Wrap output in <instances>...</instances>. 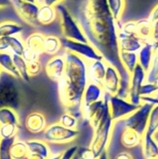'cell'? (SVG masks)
I'll list each match as a JSON object with an SVG mask.
<instances>
[{
	"instance_id": "obj_1",
	"label": "cell",
	"mask_w": 158,
	"mask_h": 159,
	"mask_svg": "<svg viewBox=\"0 0 158 159\" xmlns=\"http://www.w3.org/2000/svg\"><path fill=\"white\" fill-rule=\"evenodd\" d=\"M67 7L80 24L88 41L121 75L117 96L129 98L130 74L123 67L119 58L118 22L113 17L106 0H69Z\"/></svg>"
},
{
	"instance_id": "obj_2",
	"label": "cell",
	"mask_w": 158,
	"mask_h": 159,
	"mask_svg": "<svg viewBox=\"0 0 158 159\" xmlns=\"http://www.w3.org/2000/svg\"><path fill=\"white\" fill-rule=\"evenodd\" d=\"M64 57L66 66L62 77L58 81L59 97L67 113L77 118L83 117L81 111L83 95L89 82L88 61L69 51H64Z\"/></svg>"
},
{
	"instance_id": "obj_3",
	"label": "cell",
	"mask_w": 158,
	"mask_h": 159,
	"mask_svg": "<svg viewBox=\"0 0 158 159\" xmlns=\"http://www.w3.org/2000/svg\"><path fill=\"white\" fill-rule=\"evenodd\" d=\"M19 80L2 71L0 74V108L7 107L17 111L21 105V91Z\"/></svg>"
},
{
	"instance_id": "obj_4",
	"label": "cell",
	"mask_w": 158,
	"mask_h": 159,
	"mask_svg": "<svg viewBox=\"0 0 158 159\" xmlns=\"http://www.w3.org/2000/svg\"><path fill=\"white\" fill-rule=\"evenodd\" d=\"M114 125L115 122L111 117L109 108L100 125L97 127L96 129H94V134L88 146L90 153L95 159L101 157L103 153L107 152L112 140Z\"/></svg>"
},
{
	"instance_id": "obj_5",
	"label": "cell",
	"mask_w": 158,
	"mask_h": 159,
	"mask_svg": "<svg viewBox=\"0 0 158 159\" xmlns=\"http://www.w3.org/2000/svg\"><path fill=\"white\" fill-rule=\"evenodd\" d=\"M55 7L58 13V18L60 20L62 37L78 42L88 43L80 24L69 10L67 6L64 3H61L57 5Z\"/></svg>"
},
{
	"instance_id": "obj_6",
	"label": "cell",
	"mask_w": 158,
	"mask_h": 159,
	"mask_svg": "<svg viewBox=\"0 0 158 159\" xmlns=\"http://www.w3.org/2000/svg\"><path fill=\"white\" fill-rule=\"evenodd\" d=\"M79 136L78 129H71L61 126L59 122L46 128L43 131L44 141L47 143L67 144Z\"/></svg>"
},
{
	"instance_id": "obj_7",
	"label": "cell",
	"mask_w": 158,
	"mask_h": 159,
	"mask_svg": "<svg viewBox=\"0 0 158 159\" xmlns=\"http://www.w3.org/2000/svg\"><path fill=\"white\" fill-rule=\"evenodd\" d=\"M153 106L154 105L150 103L142 102L134 113L123 119L121 122H123L125 128L133 129L140 135L143 136L147 129L148 120Z\"/></svg>"
},
{
	"instance_id": "obj_8",
	"label": "cell",
	"mask_w": 158,
	"mask_h": 159,
	"mask_svg": "<svg viewBox=\"0 0 158 159\" xmlns=\"http://www.w3.org/2000/svg\"><path fill=\"white\" fill-rule=\"evenodd\" d=\"M61 40L62 48L65 51L72 52V53L83 58L87 61L103 60L102 56L99 53V51L89 43L70 40V39H67L64 37H61Z\"/></svg>"
},
{
	"instance_id": "obj_9",
	"label": "cell",
	"mask_w": 158,
	"mask_h": 159,
	"mask_svg": "<svg viewBox=\"0 0 158 159\" xmlns=\"http://www.w3.org/2000/svg\"><path fill=\"white\" fill-rule=\"evenodd\" d=\"M109 108H110V115L113 121L118 122L122 121L132 113H134L138 109V105L133 104L127 99H123L118 97L117 95H109L108 99Z\"/></svg>"
},
{
	"instance_id": "obj_10",
	"label": "cell",
	"mask_w": 158,
	"mask_h": 159,
	"mask_svg": "<svg viewBox=\"0 0 158 159\" xmlns=\"http://www.w3.org/2000/svg\"><path fill=\"white\" fill-rule=\"evenodd\" d=\"M108 99H109V95L105 93L104 98L102 100L95 103H92L89 106L81 108L82 116L89 122L93 130L96 129L97 127L100 125V123L104 117L105 113L109 109Z\"/></svg>"
},
{
	"instance_id": "obj_11",
	"label": "cell",
	"mask_w": 158,
	"mask_h": 159,
	"mask_svg": "<svg viewBox=\"0 0 158 159\" xmlns=\"http://www.w3.org/2000/svg\"><path fill=\"white\" fill-rule=\"evenodd\" d=\"M146 74L147 72L143 70L141 65H137L134 71L130 74V82H129V92L128 100L140 106L142 102L141 100V89L142 85L146 82Z\"/></svg>"
},
{
	"instance_id": "obj_12",
	"label": "cell",
	"mask_w": 158,
	"mask_h": 159,
	"mask_svg": "<svg viewBox=\"0 0 158 159\" xmlns=\"http://www.w3.org/2000/svg\"><path fill=\"white\" fill-rule=\"evenodd\" d=\"M11 6L22 20L32 25H37L36 16L40 7L39 3L26 2L23 0H11Z\"/></svg>"
},
{
	"instance_id": "obj_13",
	"label": "cell",
	"mask_w": 158,
	"mask_h": 159,
	"mask_svg": "<svg viewBox=\"0 0 158 159\" xmlns=\"http://www.w3.org/2000/svg\"><path fill=\"white\" fill-rule=\"evenodd\" d=\"M66 66V61L63 55H55L45 64V73L47 77L53 81L58 82L63 75Z\"/></svg>"
},
{
	"instance_id": "obj_14",
	"label": "cell",
	"mask_w": 158,
	"mask_h": 159,
	"mask_svg": "<svg viewBox=\"0 0 158 159\" xmlns=\"http://www.w3.org/2000/svg\"><path fill=\"white\" fill-rule=\"evenodd\" d=\"M120 82H121V75L118 70L113 65L108 64L106 75L102 85L104 92L110 96L116 95L120 88Z\"/></svg>"
},
{
	"instance_id": "obj_15",
	"label": "cell",
	"mask_w": 158,
	"mask_h": 159,
	"mask_svg": "<svg viewBox=\"0 0 158 159\" xmlns=\"http://www.w3.org/2000/svg\"><path fill=\"white\" fill-rule=\"evenodd\" d=\"M108 63L104 60L88 61V76L91 83L102 85Z\"/></svg>"
},
{
	"instance_id": "obj_16",
	"label": "cell",
	"mask_w": 158,
	"mask_h": 159,
	"mask_svg": "<svg viewBox=\"0 0 158 159\" xmlns=\"http://www.w3.org/2000/svg\"><path fill=\"white\" fill-rule=\"evenodd\" d=\"M104 95H105V92L101 85L88 82L84 91L81 108L89 106L90 104L102 100L104 98Z\"/></svg>"
},
{
	"instance_id": "obj_17",
	"label": "cell",
	"mask_w": 158,
	"mask_h": 159,
	"mask_svg": "<svg viewBox=\"0 0 158 159\" xmlns=\"http://www.w3.org/2000/svg\"><path fill=\"white\" fill-rule=\"evenodd\" d=\"M24 126L32 133H40L46 129L47 121L44 115L38 112H33L26 116Z\"/></svg>"
},
{
	"instance_id": "obj_18",
	"label": "cell",
	"mask_w": 158,
	"mask_h": 159,
	"mask_svg": "<svg viewBox=\"0 0 158 159\" xmlns=\"http://www.w3.org/2000/svg\"><path fill=\"white\" fill-rule=\"evenodd\" d=\"M118 44L120 51L138 53L144 43L136 35H127L118 33Z\"/></svg>"
},
{
	"instance_id": "obj_19",
	"label": "cell",
	"mask_w": 158,
	"mask_h": 159,
	"mask_svg": "<svg viewBox=\"0 0 158 159\" xmlns=\"http://www.w3.org/2000/svg\"><path fill=\"white\" fill-rule=\"evenodd\" d=\"M156 48L155 47L150 43H144L142 47V48L139 50L138 54V62L139 65H141L144 71L148 72L151 69L154 55H155Z\"/></svg>"
},
{
	"instance_id": "obj_20",
	"label": "cell",
	"mask_w": 158,
	"mask_h": 159,
	"mask_svg": "<svg viewBox=\"0 0 158 159\" xmlns=\"http://www.w3.org/2000/svg\"><path fill=\"white\" fill-rule=\"evenodd\" d=\"M58 18V13L55 7L41 4L36 16L37 25H48L54 22Z\"/></svg>"
},
{
	"instance_id": "obj_21",
	"label": "cell",
	"mask_w": 158,
	"mask_h": 159,
	"mask_svg": "<svg viewBox=\"0 0 158 159\" xmlns=\"http://www.w3.org/2000/svg\"><path fill=\"white\" fill-rule=\"evenodd\" d=\"M141 145L144 159L155 158L158 156V142L155 139V136L145 132Z\"/></svg>"
},
{
	"instance_id": "obj_22",
	"label": "cell",
	"mask_w": 158,
	"mask_h": 159,
	"mask_svg": "<svg viewBox=\"0 0 158 159\" xmlns=\"http://www.w3.org/2000/svg\"><path fill=\"white\" fill-rule=\"evenodd\" d=\"M142 137L143 136L140 135L135 130L125 128L124 130L122 131L120 141H121V143L124 147L131 149V148L137 147L138 145L142 144Z\"/></svg>"
},
{
	"instance_id": "obj_23",
	"label": "cell",
	"mask_w": 158,
	"mask_h": 159,
	"mask_svg": "<svg viewBox=\"0 0 158 159\" xmlns=\"http://www.w3.org/2000/svg\"><path fill=\"white\" fill-rule=\"evenodd\" d=\"M62 48L61 46V40L60 37L56 35H45L44 45H43V52L49 56H55L58 55V53Z\"/></svg>"
},
{
	"instance_id": "obj_24",
	"label": "cell",
	"mask_w": 158,
	"mask_h": 159,
	"mask_svg": "<svg viewBox=\"0 0 158 159\" xmlns=\"http://www.w3.org/2000/svg\"><path fill=\"white\" fill-rule=\"evenodd\" d=\"M45 40V34L41 33H33L31 34L26 39H25V48L34 51L40 55H42L43 52V45Z\"/></svg>"
},
{
	"instance_id": "obj_25",
	"label": "cell",
	"mask_w": 158,
	"mask_h": 159,
	"mask_svg": "<svg viewBox=\"0 0 158 159\" xmlns=\"http://www.w3.org/2000/svg\"><path fill=\"white\" fill-rule=\"evenodd\" d=\"M29 152L32 154H37L42 156L45 158H48L51 156L50 148L47 143L45 141H38V140H30L25 142Z\"/></svg>"
},
{
	"instance_id": "obj_26",
	"label": "cell",
	"mask_w": 158,
	"mask_h": 159,
	"mask_svg": "<svg viewBox=\"0 0 158 159\" xmlns=\"http://www.w3.org/2000/svg\"><path fill=\"white\" fill-rule=\"evenodd\" d=\"M136 36L143 43L151 44L152 27L148 19H142L136 21Z\"/></svg>"
},
{
	"instance_id": "obj_27",
	"label": "cell",
	"mask_w": 158,
	"mask_h": 159,
	"mask_svg": "<svg viewBox=\"0 0 158 159\" xmlns=\"http://www.w3.org/2000/svg\"><path fill=\"white\" fill-rule=\"evenodd\" d=\"M0 67L2 71L12 75L18 79H20L17 68L14 64L12 54L9 51L0 52Z\"/></svg>"
},
{
	"instance_id": "obj_28",
	"label": "cell",
	"mask_w": 158,
	"mask_h": 159,
	"mask_svg": "<svg viewBox=\"0 0 158 159\" xmlns=\"http://www.w3.org/2000/svg\"><path fill=\"white\" fill-rule=\"evenodd\" d=\"M23 27L18 22L12 20H3L0 22V37L7 38L13 35H19Z\"/></svg>"
},
{
	"instance_id": "obj_29",
	"label": "cell",
	"mask_w": 158,
	"mask_h": 159,
	"mask_svg": "<svg viewBox=\"0 0 158 159\" xmlns=\"http://www.w3.org/2000/svg\"><path fill=\"white\" fill-rule=\"evenodd\" d=\"M120 61L123 67L131 74L136 66L139 64L138 62V54L135 52H127V51H120L119 53Z\"/></svg>"
},
{
	"instance_id": "obj_30",
	"label": "cell",
	"mask_w": 158,
	"mask_h": 159,
	"mask_svg": "<svg viewBox=\"0 0 158 159\" xmlns=\"http://www.w3.org/2000/svg\"><path fill=\"white\" fill-rule=\"evenodd\" d=\"M2 125H20V118L17 114V111L4 107L0 108V126Z\"/></svg>"
},
{
	"instance_id": "obj_31",
	"label": "cell",
	"mask_w": 158,
	"mask_h": 159,
	"mask_svg": "<svg viewBox=\"0 0 158 159\" xmlns=\"http://www.w3.org/2000/svg\"><path fill=\"white\" fill-rule=\"evenodd\" d=\"M152 27L151 44L156 49L158 48V4H156L151 10L149 17L147 18Z\"/></svg>"
},
{
	"instance_id": "obj_32",
	"label": "cell",
	"mask_w": 158,
	"mask_h": 159,
	"mask_svg": "<svg viewBox=\"0 0 158 159\" xmlns=\"http://www.w3.org/2000/svg\"><path fill=\"white\" fill-rule=\"evenodd\" d=\"M108 7L116 21H121L125 13L127 1L126 0H106Z\"/></svg>"
},
{
	"instance_id": "obj_33",
	"label": "cell",
	"mask_w": 158,
	"mask_h": 159,
	"mask_svg": "<svg viewBox=\"0 0 158 159\" xmlns=\"http://www.w3.org/2000/svg\"><path fill=\"white\" fill-rule=\"evenodd\" d=\"M8 44V50L13 55L22 56L25 49V42L19 35H13L7 38Z\"/></svg>"
},
{
	"instance_id": "obj_34",
	"label": "cell",
	"mask_w": 158,
	"mask_h": 159,
	"mask_svg": "<svg viewBox=\"0 0 158 159\" xmlns=\"http://www.w3.org/2000/svg\"><path fill=\"white\" fill-rule=\"evenodd\" d=\"M10 154L12 159H26L28 157L30 152L26 143L16 141L11 146Z\"/></svg>"
},
{
	"instance_id": "obj_35",
	"label": "cell",
	"mask_w": 158,
	"mask_h": 159,
	"mask_svg": "<svg viewBox=\"0 0 158 159\" xmlns=\"http://www.w3.org/2000/svg\"><path fill=\"white\" fill-rule=\"evenodd\" d=\"M13 61L14 64L17 68V71L20 75V77L21 80L24 82H29L30 81V75L28 74V67H27V62L26 61L22 58V56L19 55H13Z\"/></svg>"
},
{
	"instance_id": "obj_36",
	"label": "cell",
	"mask_w": 158,
	"mask_h": 159,
	"mask_svg": "<svg viewBox=\"0 0 158 159\" xmlns=\"http://www.w3.org/2000/svg\"><path fill=\"white\" fill-rule=\"evenodd\" d=\"M158 132V105H154L150 113L146 133L156 136Z\"/></svg>"
},
{
	"instance_id": "obj_37",
	"label": "cell",
	"mask_w": 158,
	"mask_h": 159,
	"mask_svg": "<svg viewBox=\"0 0 158 159\" xmlns=\"http://www.w3.org/2000/svg\"><path fill=\"white\" fill-rule=\"evenodd\" d=\"M17 141V136L8 139L1 138L0 141V159H12L10 149L12 144Z\"/></svg>"
},
{
	"instance_id": "obj_38",
	"label": "cell",
	"mask_w": 158,
	"mask_h": 159,
	"mask_svg": "<svg viewBox=\"0 0 158 159\" xmlns=\"http://www.w3.org/2000/svg\"><path fill=\"white\" fill-rule=\"evenodd\" d=\"M59 123L67 128V129H77L78 127V118L75 117L74 116H73L70 113H64L63 115H61V116L60 117Z\"/></svg>"
},
{
	"instance_id": "obj_39",
	"label": "cell",
	"mask_w": 158,
	"mask_h": 159,
	"mask_svg": "<svg viewBox=\"0 0 158 159\" xmlns=\"http://www.w3.org/2000/svg\"><path fill=\"white\" fill-rule=\"evenodd\" d=\"M158 76V48L155 51L153 63L151 69L146 74V82L147 83H154L155 80Z\"/></svg>"
},
{
	"instance_id": "obj_40",
	"label": "cell",
	"mask_w": 158,
	"mask_h": 159,
	"mask_svg": "<svg viewBox=\"0 0 158 159\" xmlns=\"http://www.w3.org/2000/svg\"><path fill=\"white\" fill-rule=\"evenodd\" d=\"M18 132V126L15 125H2L0 126V136L3 139H8L16 136Z\"/></svg>"
},
{
	"instance_id": "obj_41",
	"label": "cell",
	"mask_w": 158,
	"mask_h": 159,
	"mask_svg": "<svg viewBox=\"0 0 158 159\" xmlns=\"http://www.w3.org/2000/svg\"><path fill=\"white\" fill-rule=\"evenodd\" d=\"M158 92V88L154 83H147L145 82L140 91L141 97H150L155 96Z\"/></svg>"
},
{
	"instance_id": "obj_42",
	"label": "cell",
	"mask_w": 158,
	"mask_h": 159,
	"mask_svg": "<svg viewBox=\"0 0 158 159\" xmlns=\"http://www.w3.org/2000/svg\"><path fill=\"white\" fill-rule=\"evenodd\" d=\"M27 67H28V74L30 77L38 75L42 71V64L39 61L27 62Z\"/></svg>"
},
{
	"instance_id": "obj_43",
	"label": "cell",
	"mask_w": 158,
	"mask_h": 159,
	"mask_svg": "<svg viewBox=\"0 0 158 159\" xmlns=\"http://www.w3.org/2000/svg\"><path fill=\"white\" fill-rule=\"evenodd\" d=\"M79 148L77 145H72L69 146L68 148H66L61 154V157L60 159H74L75 157V155L78 153Z\"/></svg>"
},
{
	"instance_id": "obj_44",
	"label": "cell",
	"mask_w": 158,
	"mask_h": 159,
	"mask_svg": "<svg viewBox=\"0 0 158 159\" xmlns=\"http://www.w3.org/2000/svg\"><path fill=\"white\" fill-rule=\"evenodd\" d=\"M40 56H41L40 54H38L34 51H32L26 48H25L23 54H22V58L26 61V62H30V61H39Z\"/></svg>"
},
{
	"instance_id": "obj_45",
	"label": "cell",
	"mask_w": 158,
	"mask_h": 159,
	"mask_svg": "<svg viewBox=\"0 0 158 159\" xmlns=\"http://www.w3.org/2000/svg\"><path fill=\"white\" fill-rule=\"evenodd\" d=\"M114 159H135L134 157L127 151H122L120 153H118Z\"/></svg>"
},
{
	"instance_id": "obj_46",
	"label": "cell",
	"mask_w": 158,
	"mask_h": 159,
	"mask_svg": "<svg viewBox=\"0 0 158 159\" xmlns=\"http://www.w3.org/2000/svg\"><path fill=\"white\" fill-rule=\"evenodd\" d=\"M6 51H9L7 38L0 37V52H6Z\"/></svg>"
},
{
	"instance_id": "obj_47",
	"label": "cell",
	"mask_w": 158,
	"mask_h": 159,
	"mask_svg": "<svg viewBox=\"0 0 158 159\" xmlns=\"http://www.w3.org/2000/svg\"><path fill=\"white\" fill-rule=\"evenodd\" d=\"M65 0H42V4L51 6V7H56L59 4L64 3Z\"/></svg>"
},
{
	"instance_id": "obj_48",
	"label": "cell",
	"mask_w": 158,
	"mask_h": 159,
	"mask_svg": "<svg viewBox=\"0 0 158 159\" xmlns=\"http://www.w3.org/2000/svg\"><path fill=\"white\" fill-rule=\"evenodd\" d=\"M11 6V0H0V9Z\"/></svg>"
},
{
	"instance_id": "obj_49",
	"label": "cell",
	"mask_w": 158,
	"mask_h": 159,
	"mask_svg": "<svg viewBox=\"0 0 158 159\" xmlns=\"http://www.w3.org/2000/svg\"><path fill=\"white\" fill-rule=\"evenodd\" d=\"M26 159H46L45 157H43L42 156H40V155H37V154H32V153H30L29 154V156H28V157Z\"/></svg>"
},
{
	"instance_id": "obj_50",
	"label": "cell",
	"mask_w": 158,
	"mask_h": 159,
	"mask_svg": "<svg viewBox=\"0 0 158 159\" xmlns=\"http://www.w3.org/2000/svg\"><path fill=\"white\" fill-rule=\"evenodd\" d=\"M97 159H110V157H109V155H108V152L103 153L101 157H99Z\"/></svg>"
},
{
	"instance_id": "obj_51",
	"label": "cell",
	"mask_w": 158,
	"mask_h": 159,
	"mask_svg": "<svg viewBox=\"0 0 158 159\" xmlns=\"http://www.w3.org/2000/svg\"><path fill=\"white\" fill-rule=\"evenodd\" d=\"M61 157V155H51L47 159H60Z\"/></svg>"
},
{
	"instance_id": "obj_52",
	"label": "cell",
	"mask_w": 158,
	"mask_h": 159,
	"mask_svg": "<svg viewBox=\"0 0 158 159\" xmlns=\"http://www.w3.org/2000/svg\"><path fill=\"white\" fill-rule=\"evenodd\" d=\"M80 153H81V157H80V159H87V157H86V149L83 150V151H81Z\"/></svg>"
},
{
	"instance_id": "obj_53",
	"label": "cell",
	"mask_w": 158,
	"mask_h": 159,
	"mask_svg": "<svg viewBox=\"0 0 158 159\" xmlns=\"http://www.w3.org/2000/svg\"><path fill=\"white\" fill-rule=\"evenodd\" d=\"M81 157V153H80V151H78V153L75 155V157H74V159H80Z\"/></svg>"
},
{
	"instance_id": "obj_54",
	"label": "cell",
	"mask_w": 158,
	"mask_h": 159,
	"mask_svg": "<svg viewBox=\"0 0 158 159\" xmlns=\"http://www.w3.org/2000/svg\"><path fill=\"white\" fill-rule=\"evenodd\" d=\"M26 2H32V3H38V0H23Z\"/></svg>"
},
{
	"instance_id": "obj_55",
	"label": "cell",
	"mask_w": 158,
	"mask_h": 159,
	"mask_svg": "<svg viewBox=\"0 0 158 159\" xmlns=\"http://www.w3.org/2000/svg\"><path fill=\"white\" fill-rule=\"evenodd\" d=\"M154 84H155V85H156V87H157V88H158V76H157V77H156V79L155 80Z\"/></svg>"
},
{
	"instance_id": "obj_56",
	"label": "cell",
	"mask_w": 158,
	"mask_h": 159,
	"mask_svg": "<svg viewBox=\"0 0 158 159\" xmlns=\"http://www.w3.org/2000/svg\"><path fill=\"white\" fill-rule=\"evenodd\" d=\"M152 159H158V157H155V158H152Z\"/></svg>"
},
{
	"instance_id": "obj_57",
	"label": "cell",
	"mask_w": 158,
	"mask_h": 159,
	"mask_svg": "<svg viewBox=\"0 0 158 159\" xmlns=\"http://www.w3.org/2000/svg\"><path fill=\"white\" fill-rule=\"evenodd\" d=\"M1 72H2V70H1V67H0V74H1Z\"/></svg>"
},
{
	"instance_id": "obj_58",
	"label": "cell",
	"mask_w": 158,
	"mask_h": 159,
	"mask_svg": "<svg viewBox=\"0 0 158 159\" xmlns=\"http://www.w3.org/2000/svg\"><path fill=\"white\" fill-rule=\"evenodd\" d=\"M0 141H1V136H0Z\"/></svg>"
}]
</instances>
